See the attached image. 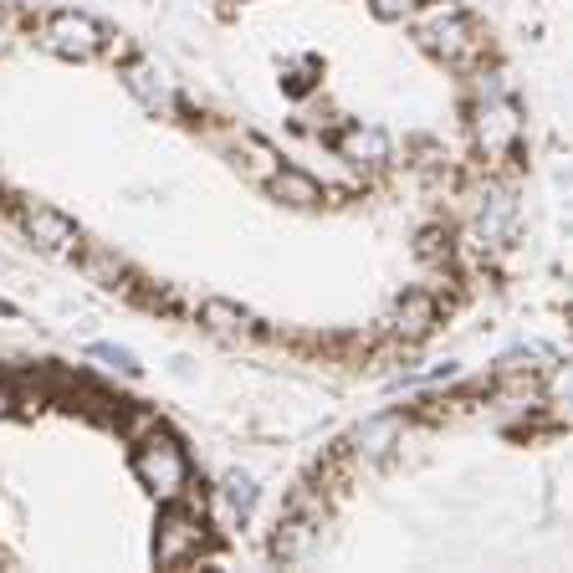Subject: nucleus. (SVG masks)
Masks as SVG:
<instances>
[{
	"instance_id": "9",
	"label": "nucleus",
	"mask_w": 573,
	"mask_h": 573,
	"mask_svg": "<svg viewBox=\"0 0 573 573\" xmlns=\"http://www.w3.org/2000/svg\"><path fill=\"white\" fill-rule=\"evenodd\" d=\"M318 517H302V512H292L282 527H277V538H272V558L277 563H302L307 553H313V543H318Z\"/></svg>"
},
{
	"instance_id": "19",
	"label": "nucleus",
	"mask_w": 573,
	"mask_h": 573,
	"mask_svg": "<svg viewBox=\"0 0 573 573\" xmlns=\"http://www.w3.org/2000/svg\"><path fill=\"white\" fill-rule=\"evenodd\" d=\"M0 313H6V318H16V307H11V302H6V297H0Z\"/></svg>"
},
{
	"instance_id": "15",
	"label": "nucleus",
	"mask_w": 573,
	"mask_h": 573,
	"mask_svg": "<svg viewBox=\"0 0 573 573\" xmlns=\"http://www.w3.org/2000/svg\"><path fill=\"white\" fill-rule=\"evenodd\" d=\"M220 492H226V507H231V517H251V507H256V481L246 476V471H231L226 476V487H220Z\"/></svg>"
},
{
	"instance_id": "1",
	"label": "nucleus",
	"mask_w": 573,
	"mask_h": 573,
	"mask_svg": "<svg viewBox=\"0 0 573 573\" xmlns=\"http://www.w3.org/2000/svg\"><path fill=\"white\" fill-rule=\"evenodd\" d=\"M420 47L430 57H440L446 67H476L481 57H487V31L476 26L471 11L461 6H435L425 21H420Z\"/></svg>"
},
{
	"instance_id": "12",
	"label": "nucleus",
	"mask_w": 573,
	"mask_h": 573,
	"mask_svg": "<svg viewBox=\"0 0 573 573\" xmlns=\"http://www.w3.org/2000/svg\"><path fill=\"white\" fill-rule=\"evenodd\" d=\"M123 82H128V93H134L149 113H164V108H169V82H164V72H154L149 62H134Z\"/></svg>"
},
{
	"instance_id": "13",
	"label": "nucleus",
	"mask_w": 573,
	"mask_h": 573,
	"mask_svg": "<svg viewBox=\"0 0 573 573\" xmlns=\"http://www.w3.org/2000/svg\"><path fill=\"white\" fill-rule=\"evenodd\" d=\"M394 440H400V420L379 415V420H369V425L354 435V451H359L364 461H384V456L394 451Z\"/></svg>"
},
{
	"instance_id": "11",
	"label": "nucleus",
	"mask_w": 573,
	"mask_h": 573,
	"mask_svg": "<svg viewBox=\"0 0 573 573\" xmlns=\"http://www.w3.org/2000/svg\"><path fill=\"white\" fill-rule=\"evenodd\" d=\"M267 185H272V195L287 200V205H302V210H307V205H323V185L307 180L302 169H272Z\"/></svg>"
},
{
	"instance_id": "3",
	"label": "nucleus",
	"mask_w": 573,
	"mask_h": 573,
	"mask_svg": "<svg viewBox=\"0 0 573 573\" xmlns=\"http://www.w3.org/2000/svg\"><path fill=\"white\" fill-rule=\"evenodd\" d=\"M134 476L144 481L154 497L174 502V497L185 492V481H190V461H185V451L174 446L169 435H149L144 446L134 451Z\"/></svg>"
},
{
	"instance_id": "5",
	"label": "nucleus",
	"mask_w": 573,
	"mask_h": 573,
	"mask_svg": "<svg viewBox=\"0 0 573 573\" xmlns=\"http://www.w3.org/2000/svg\"><path fill=\"white\" fill-rule=\"evenodd\" d=\"M21 231L31 236V246L52 251V256H82V226L72 215H62L57 205L21 200Z\"/></svg>"
},
{
	"instance_id": "10",
	"label": "nucleus",
	"mask_w": 573,
	"mask_h": 573,
	"mask_svg": "<svg viewBox=\"0 0 573 573\" xmlns=\"http://www.w3.org/2000/svg\"><path fill=\"white\" fill-rule=\"evenodd\" d=\"M435 318H440L435 297H425V292H410L400 307H394V333H405V338L415 343V338H425V333L435 328Z\"/></svg>"
},
{
	"instance_id": "7",
	"label": "nucleus",
	"mask_w": 573,
	"mask_h": 573,
	"mask_svg": "<svg viewBox=\"0 0 573 573\" xmlns=\"http://www.w3.org/2000/svg\"><path fill=\"white\" fill-rule=\"evenodd\" d=\"M476 236H481V246H507L517 236V200H512V190H492L487 200H481Z\"/></svg>"
},
{
	"instance_id": "4",
	"label": "nucleus",
	"mask_w": 573,
	"mask_h": 573,
	"mask_svg": "<svg viewBox=\"0 0 573 573\" xmlns=\"http://www.w3.org/2000/svg\"><path fill=\"white\" fill-rule=\"evenodd\" d=\"M205 553V522L190 507H164L159 533H154V563L159 568H185Z\"/></svg>"
},
{
	"instance_id": "16",
	"label": "nucleus",
	"mask_w": 573,
	"mask_h": 573,
	"mask_svg": "<svg viewBox=\"0 0 573 573\" xmlns=\"http://www.w3.org/2000/svg\"><path fill=\"white\" fill-rule=\"evenodd\" d=\"M87 359H98L103 369H118L123 379H139L144 374V364L128 354V348H118V343H93V348H87Z\"/></svg>"
},
{
	"instance_id": "17",
	"label": "nucleus",
	"mask_w": 573,
	"mask_h": 573,
	"mask_svg": "<svg viewBox=\"0 0 573 573\" xmlns=\"http://www.w3.org/2000/svg\"><path fill=\"white\" fill-rule=\"evenodd\" d=\"M415 6L420 0H369V11L379 21H405V16H415Z\"/></svg>"
},
{
	"instance_id": "2",
	"label": "nucleus",
	"mask_w": 573,
	"mask_h": 573,
	"mask_svg": "<svg viewBox=\"0 0 573 573\" xmlns=\"http://www.w3.org/2000/svg\"><path fill=\"white\" fill-rule=\"evenodd\" d=\"M41 47L67 62H93L113 47V31L87 11H52L47 26H41Z\"/></svg>"
},
{
	"instance_id": "14",
	"label": "nucleus",
	"mask_w": 573,
	"mask_h": 573,
	"mask_svg": "<svg viewBox=\"0 0 573 573\" xmlns=\"http://www.w3.org/2000/svg\"><path fill=\"white\" fill-rule=\"evenodd\" d=\"M338 149L348 154V159H359V164H384L389 159V139L379 134V128H348V134L338 139Z\"/></svg>"
},
{
	"instance_id": "6",
	"label": "nucleus",
	"mask_w": 573,
	"mask_h": 573,
	"mask_svg": "<svg viewBox=\"0 0 573 573\" xmlns=\"http://www.w3.org/2000/svg\"><path fill=\"white\" fill-rule=\"evenodd\" d=\"M476 144L487 149V159H507V154H517V144H522L517 103L502 93V87H492L487 103L476 108Z\"/></svg>"
},
{
	"instance_id": "18",
	"label": "nucleus",
	"mask_w": 573,
	"mask_h": 573,
	"mask_svg": "<svg viewBox=\"0 0 573 573\" xmlns=\"http://www.w3.org/2000/svg\"><path fill=\"white\" fill-rule=\"evenodd\" d=\"M11 410H16V394H11V389H6V384H0V420H6V415H11Z\"/></svg>"
},
{
	"instance_id": "8",
	"label": "nucleus",
	"mask_w": 573,
	"mask_h": 573,
	"mask_svg": "<svg viewBox=\"0 0 573 573\" xmlns=\"http://www.w3.org/2000/svg\"><path fill=\"white\" fill-rule=\"evenodd\" d=\"M200 323H205L210 333H220V338H261V333H267L251 307H236V302H226V297L200 302Z\"/></svg>"
}]
</instances>
